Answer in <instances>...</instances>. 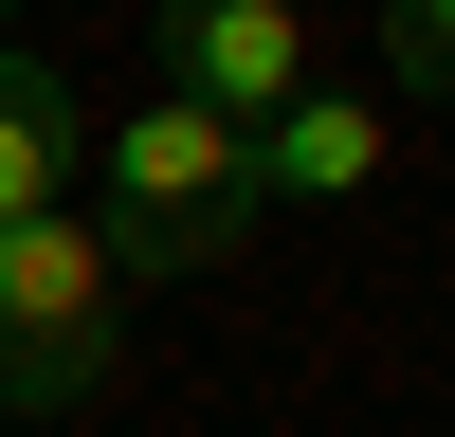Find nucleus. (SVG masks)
<instances>
[{
  "label": "nucleus",
  "instance_id": "obj_1",
  "mask_svg": "<svg viewBox=\"0 0 455 437\" xmlns=\"http://www.w3.org/2000/svg\"><path fill=\"white\" fill-rule=\"evenodd\" d=\"M92 218L128 274H201V255H237L255 218H274V182H255V128L201 91H128L92 128Z\"/></svg>",
  "mask_w": 455,
  "mask_h": 437
},
{
  "label": "nucleus",
  "instance_id": "obj_6",
  "mask_svg": "<svg viewBox=\"0 0 455 437\" xmlns=\"http://www.w3.org/2000/svg\"><path fill=\"white\" fill-rule=\"evenodd\" d=\"M383 55H401V91L455 109V0H383Z\"/></svg>",
  "mask_w": 455,
  "mask_h": 437
},
{
  "label": "nucleus",
  "instance_id": "obj_2",
  "mask_svg": "<svg viewBox=\"0 0 455 437\" xmlns=\"http://www.w3.org/2000/svg\"><path fill=\"white\" fill-rule=\"evenodd\" d=\"M128 364V255L92 201L0 218V419H73V401Z\"/></svg>",
  "mask_w": 455,
  "mask_h": 437
},
{
  "label": "nucleus",
  "instance_id": "obj_7",
  "mask_svg": "<svg viewBox=\"0 0 455 437\" xmlns=\"http://www.w3.org/2000/svg\"><path fill=\"white\" fill-rule=\"evenodd\" d=\"M0 36H19V0H0Z\"/></svg>",
  "mask_w": 455,
  "mask_h": 437
},
{
  "label": "nucleus",
  "instance_id": "obj_5",
  "mask_svg": "<svg viewBox=\"0 0 455 437\" xmlns=\"http://www.w3.org/2000/svg\"><path fill=\"white\" fill-rule=\"evenodd\" d=\"M255 182H274V201H364V182H383V109L364 91H291L274 128H255Z\"/></svg>",
  "mask_w": 455,
  "mask_h": 437
},
{
  "label": "nucleus",
  "instance_id": "obj_4",
  "mask_svg": "<svg viewBox=\"0 0 455 437\" xmlns=\"http://www.w3.org/2000/svg\"><path fill=\"white\" fill-rule=\"evenodd\" d=\"M73 182H92V109H73L55 55H19V36H0V218L73 201Z\"/></svg>",
  "mask_w": 455,
  "mask_h": 437
},
{
  "label": "nucleus",
  "instance_id": "obj_3",
  "mask_svg": "<svg viewBox=\"0 0 455 437\" xmlns=\"http://www.w3.org/2000/svg\"><path fill=\"white\" fill-rule=\"evenodd\" d=\"M146 55H164V91L237 109V128H274V109L310 91V36H291V0H146Z\"/></svg>",
  "mask_w": 455,
  "mask_h": 437
}]
</instances>
